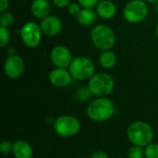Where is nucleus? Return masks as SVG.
I'll use <instances>...</instances> for the list:
<instances>
[{
    "label": "nucleus",
    "instance_id": "nucleus-21",
    "mask_svg": "<svg viewBox=\"0 0 158 158\" xmlns=\"http://www.w3.org/2000/svg\"><path fill=\"white\" fill-rule=\"evenodd\" d=\"M10 41V32L8 28L0 26V47L4 48L7 45Z\"/></svg>",
    "mask_w": 158,
    "mask_h": 158
},
{
    "label": "nucleus",
    "instance_id": "nucleus-16",
    "mask_svg": "<svg viewBox=\"0 0 158 158\" xmlns=\"http://www.w3.org/2000/svg\"><path fill=\"white\" fill-rule=\"evenodd\" d=\"M97 13L96 10H94V8H84L82 7L80 14L76 17L78 22L85 27L92 26L95 23L97 19Z\"/></svg>",
    "mask_w": 158,
    "mask_h": 158
},
{
    "label": "nucleus",
    "instance_id": "nucleus-3",
    "mask_svg": "<svg viewBox=\"0 0 158 158\" xmlns=\"http://www.w3.org/2000/svg\"><path fill=\"white\" fill-rule=\"evenodd\" d=\"M90 37L94 47L101 51L112 50L117 42L114 30L106 24H97L90 31Z\"/></svg>",
    "mask_w": 158,
    "mask_h": 158
},
{
    "label": "nucleus",
    "instance_id": "nucleus-29",
    "mask_svg": "<svg viewBox=\"0 0 158 158\" xmlns=\"http://www.w3.org/2000/svg\"><path fill=\"white\" fill-rule=\"evenodd\" d=\"M7 51H8V55H9V56L16 55V49H15V48H13V47L8 48V49H7Z\"/></svg>",
    "mask_w": 158,
    "mask_h": 158
},
{
    "label": "nucleus",
    "instance_id": "nucleus-26",
    "mask_svg": "<svg viewBox=\"0 0 158 158\" xmlns=\"http://www.w3.org/2000/svg\"><path fill=\"white\" fill-rule=\"evenodd\" d=\"M53 4L58 8H65L69 6L71 0H52Z\"/></svg>",
    "mask_w": 158,
    "mask_h": 158
},
{
    "label": "nucleus",
    "instance_id": "nucleus-10",
    "mask_svg": "<svg viewBox=\"0 0 158 158\" xmlns=\"http://www.w3.org/2000/svg\"><path fill=\"white\" fill-rule=\"evenodd\" d=\"M73 58L70 50L62 44L56 45L50 52V60L55 68L69 69Z\"/></svg>",
    "mask_w": 158,
    "mask_h": 158
},
{
    "label": "nucleus",
    "instance_id": "nucleus-2",
    "mask_svg": "<svg viewBox=\"0 0 158 158\" xmlns=\"http://www.w3.org/2000/svg\"><path fill=\"white\" fill-rule=\"evenodd\" d=\"M155 132L150 124L145 121H135L127 130V137L133 144L140 147H146L152 143Z\"/></svg>",
    "mask_w": 158,
    "mask_h": 158
},
{
    "label": "nucleus",
    "instance_id": "nucleus-34",
    "mask_svg": "<svg viewBox=\"0 0 158 158\" xmlns=\"http://www.w3.org/2000/svg\"><path fill=\"white\" fill-rule=\"evenodd\" d=\"M81 158H89V157H81ZM90 158H91V157H90Z\"/></svg>",
    "mask_w": 158,
    "mask_h": 158
},
{
    "label": "nucleus",
    "instance_id": "nucleus-24",
    "mask_svg": "<svg viewBox=\"0 0 158 158\" xmlns=\"http://www.w3.org/2000/svg\"><path fill=\"white\" fill-rule=\"evenodd\" d=\"M0 151L1 154L4 156H7L9 154H12L13 151V143L9 141L4 140L0 143Z\"/></svg>",
    "mask_w": 158,
    "mask_h": 158
},
{
    "label": "nucleus",
    "instance_id": "nucleus-23",
    "mask_svg": "<svg viewBox=\"0 0 158 158\" xmlns=\"http://www.w3.org/2000/svg\"><path fill=\"white\" fill-rule=\"evenodd\" d=\"M67 8H68V12L70 16L77 17L80 14V12L81 11L82 6L80 5L79 2H71Z\"/></svg>",
    "mask_w": 158,
    "mask_h": 158
},
{
    "label": "nucleus",
    "instance_id": "nucleus-7",
    "mask_svg": "<svg viewBox=\"0 0 158 158\" xmlns=\"http://www.w3.org/2000/svg\"><path fill=\"white\" fill-rule=\"evenodd\" d=\"M149 8L145 0L128 1L123 7V18L126 21L137 24L143 21L148 16Z\"/></svg>",
    "mask_w": 158,
    "mask_h": 158
},
{
    "label": "nucleus",
    "instance_id": "nucleus-8",
    "mask_svg": "<svg viewBox=\"0 0 158 158\" xmlns=\"http://www.w3.org/2000/svg\"><path fill=\"white\" fill-rule=\"evenodd\" d=\"M19 34L23 44L28 48L33 49L40 44L43 31L40 24L35 21H27L19 30Z\"/></svg>",
    "mask_w": 158,
    "mask_h": 158
},
{
    "label": "nucleus",
    "instance_id": "nucleus-30",
    "mask_svg": "<svg viewBox=\"0 0 158 158\" xmlns=\"http://www.w3.org/2000/svg\"><path fill=\"white\" fill-rule=\"evenodd\" d=\"M154 9H155V12H156V13L158 15V2L155 4V7H154Z\"/></svg>",
    "mask_w": 158,
    "mask_h": 158
},
{
    "label": "nucleus",
    "instance_id": "nucleus-20",
    "mask_svg": "<svg viewBox=\"0 0 158 158\" xmlns=\"http://www.w3.org/2000/svg\"><path fill=\"white\" fill-rule=\"evenodd\" d=\"M144 150L143 147L132 145L127 154V158H144Z\"/></svg>",
    "mask_w": 158,
    "mask_h": 158
},
{
    "label": "nucleus",
    "instance_id": "nucleus-14",
    "mask_svg": "<svg viewBox=\"0 0 158 158\" xmlns=\"http://www.w3.org/2000/svg\"><path fill=\"white\" fill-rule=\"evenodd\" d=\"M31 11L34 18L42 20L50 15L51 6L47 0H32L31 5Z\"/></svg>",
    "mask_w": 158,
    "mask_h": 158
},
{
    "label": "nucleus",
    "instance_id": "nucleus-31",
    "mask_svg": "<svg viewBox=\"0 0 158 158\" xmlns=\"http://www.w3.org/2000/svg\"><path fill=\"white\" fill-rule=\"evenodd\" d=\"M145 1L148 3H151V4H156L158 2V0H145Z\"/></svg>",
    "mask_w": 158,
    "mask_h": 158
},
{
    "label": "nucleus",
    "instance_id": "nucleus-4",
    "mask_svg": "<svg viewBox=\"0 0 158 158\" xmlns=\"http://www.w3.org/2000/svg\"><path fill=\"white\" fill-rule=\"evenodd\" d=\"M87 86L94 96L106 97L115 89V80L106 72H98L89 80Z\"/></svg>",
    "mask_w": 158,
    "mask_h": 158
},
{
    "label": "nucleus",
    "instance_id": "nucleus-22",
    "mask_svg": "<svg viewBox=\"0 0 158 158\" xmlns=\"http://www.w3.org/2000/svg\"><path fill=\"white\" fill-rule=\"evenodd\" d=\"M145 158H158V143H150L144 149Z\"/></svg>",
    "mask_w": 158,
    "mask_h": 158
},
{
    "label": "nucleus",
    "instance_id": "nucleus-5",
    "mask_svg": "<svg viewBox=\"0 0 158 158\" xmlns=\"http://www.w3.org/2000/svg\"><path fill=\"white\" fill-rule=\"evenodd\" d=\"M74 80H90L95 74V66L93 60L84 56H79L73 58L68 69Z\"/></svg>",
    "mask_w": 158,
    "mask_h": 158
},
{
    "label": "nucleus",
    "instance_id": "nucleus-1",
    "mask_svg": "<svg viewBox=\"0 0 158 158\" xmlns=\"http://www.w3.org/2000/svg\"><path fill=\"white\" fill-rule=\"evenodd\" d=\"M115 105L107 97H96L92 100L87 108V117L94 122H104L110 119L115 114Z\"/></svg>",
    "mask_w": 158,
    "mask_h": 158
},
{
    "label": "nucleus",
    "instance_id": "nucleus-11",
    "mask_svg": "<svg viewBox=\"0 0 158 158\" xmlns=\"http://www.w3.org/2000/svg\"><path fill=\"white\" fill-rule=\"evenodd\" d=\"M40 27L43 34L48 37H54L61 32L63 29V23L57 16L49 15L41 20Z\"/></svg>",
    "mask_w": 158,
    "mask_h": 158
},
{
    "label": "nucleus",
    "instance_id": "nucleus-9",
    "mask_svg": "<svg viewBox=\"0 0 158 158\" xmlns=\"http://www.w3.org/2000/svg\"><path fill=\"white\" fill-rule=\"evenodd\" d=\"M4 73L11 80L19 78L25 69V61L19 55L8 56L4 62Z\"/></svg>",
    "mask_w": 158,
    "mask_h": 158
},
{
    "label": "nucleus",
    "instance_id": "nucleus-17",
    "mask_svg": "<svg viewBox=\"0 0 158 158\" xmlns=\"http://www.w3.org/2000/svg\"><path fill=\"white\" fill-rule=\"evenodd\" d=\"M118 62L117 55L112 50L102 51L99 56V64L106 69H113Z\"/></svg>",
    "mask_w": 158,
    "mask_h": 158
},
{
    "label": "nucleus",
    "instance_id": "nucleus-28",
    "mask_svg": "<svg viewBox=\"0 0 158 158\" xmlns=\"http://www.w3.org/2000/svg\"><path fill=\"white\" fill-rule=\"evenodd\" d=\"M9 6H10L9 0H0V12L7 11Z\"/></svg>",
    "mask_w": 158,
    "mask_h": 158
},
{
    "label": "nucleus",
    "instance_id": "nucleus-35",
    "mask_svg": "<svg viewBox=\"0 0 158 158\" xmlns=\"http://www.w3.org/2000/svg\"><path fill=\"white\" fill-rule=\"evenodd\" d=\"M128 1H131V0H128Z\"/></svg>",
    "mask_w": 158,
    "mask_h": 158
},
{
    "label": "nucleus",
    "instance_id": "nucleus-6",
    "mask_svg": "<svg viewBox=\"0 0 158 158\" xmlns=\"http://www.w3.org/2000/svg\"><path fill=\"white\" fill-rule=\"evenodd\" d=\"M81 121L71 115L59 116L54 122V130L56 133L62 138L74 137L81 131Z\"/></svg>",
    "mask_w": 158,
    "mask_h": 158
},
{
    "label": "nucleus",
    "instance_id": "nucleus-27",
    "mask_svg": "<svg viewBox=\"0 0 158 158\" xmlns=\"http://www.w3.org/2000/svg\"><path fill=\"white\" fill-rule=\"evenodd\" d=\"M91 158H109V156L106 152L102 151V150H97L92 154Z\"/></svg>",
    "mask_w": 158,
    "mask_h": 158
},
{
    "label": "nucleus",
    "instance_id": "nucleus-18",
    "mask_svg": "<svg viewBox=\"0 0 158 158\" xmlns=\"http://www.w3.org/2000/svg\"><path fill=\"white\" fill-rule=\"evenodd\" d=\"M75 96L77 98L78 101L80 102H87L88 100H90L92 98L93 94L91 93V91L89 90L88 86L86 87H80L77 91H76V94H75Z\"/></svg>",
    "mask_w": 158,
    "mask_h": 158
},
{
    "label": "nucleus",
    "instance_id": "nucleus-32",
    "mask_svg": "<svg viewBox=\"0 0 158 158\" xmlns=\"http://www.w3.org/2000/svg\"><path fill=\"white\" fill-rule=\"evenodd\" d=\"M156 37H157L158 39V23L157 25H156Z\"/></svg>",
    "mask_w": 158,
    "mask_h": 158
},
{
    "label": "nucleus",
    "instance_id": "nucleus-19",
    "mask_svg": "<svg viewBox=\"0 0 158 158\" xmlns=\"http://www.w3.org/2000/svg\"><path fill=\"white\" fill-rule=\"evenodd\" d=\"M14 20H15L14 15L11 12H9L8 10L5 11V12H1V15H0V26L5 27V28H9L10 26L13 25Z\"/></svg>",
    "mask_w": 158,
    "mask_h": 158
},
{
    "label": "nucleus",
    "instance_id": "nucleus-12",
    "mask_svg": "<svg viewBox=\"0 0 158 158\" xmlns=\"http://www.w3.org/2000/svg\"><path fill=\"white\" fill-rule=\"evenodd\" d=\"M72 76L68 69L55 68L48 75L49 82L56 88H65L71 82Z\"/></svg>",
    "mask_w": 158,
    "mask_h": 158
},
{
    "label": "nucleus",
    "instance_id": "nucleus-15",
    "mask_svg": "<svg viewBox=\"0 0 158 158\" xmlns=\"http://www.w3.org/2000/svg\"><path fill=\"white\" fill-rule=\"evenodd\" d=\"M12 154L15 158H31L33 156V150L28 142L18 140L13 143Z\"/></svg>",
    "mask_w": 158,
    "mask_h": 158
},
{
    "label": "nucleus",
    "instance_id": "nucleus-13",
    "mask_svg": "<svg viewBox=\"0 0 158 158\" xmlns=\"http://www.w3.org/2000/svg\"><path fill=\"white\" fill-rule=\"evenodd\" d=\"M96 13L103 19H111L117 14V6L111 0H101L96 6Z\"/></svg>",
    "mask_w": 158,
    "mask_h": 158
},
{
    "label": "nucleus",
    "instance_id": "nucleus-25",
    "mask_svg": "<svg viewBox=\"0 0 158 158\" xmlns=\"http://www.w3.org/2000/svg\"><path fill=\"white\" fill-rule=\"evenodd\" d=\"M101 0H78L80 5L84 8H94Z\"/></svg>",
    "mask_w": 158,
    "mask_h": 158
},
{
    "label": "nucleus",
    "instance_id": "nucleus-33",
    "mask_svg": "<svg viewBox=\"0 0 158 158\" xmlns=\"http://www.w3.org/2000/svg\"><path fill=\"white\" fill-rule=\"evenodd\" d=\"M116 158H125V157H123V156H118V157H116Z\"/></svg>",
    "mask_w": 158,
    "mask_h": 158
}]
</instances>
